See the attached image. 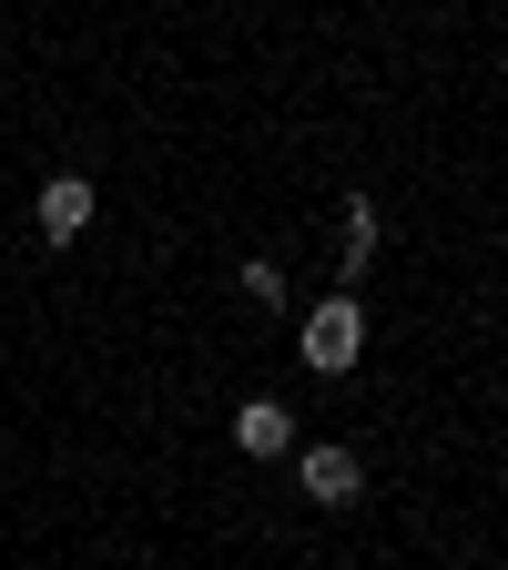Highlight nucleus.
I'll use <instances>...</instances> for the list:
<instances>
[{
	"mask_svg": "<svg viewBox=\"0 0 508 570\" xmlns=\"http://www.w3.org/2000/svg\"><path fill=\"white\" fill-rule=\"evenodd\" d=\"M356 356H367V306H356V296H326V306L306 316V367H316V377H346Z\"/></svg>",
	"mask_w": 508,
	"mask_h": 570,
	"instance_id": "nucleus-1",
	"label": "nucleus"
},
{
	"mask_svg": "<svg viewBox=\"0 0 508 570\" xmlns=\"http://www.w3.org/2000/svg\"><path fill=\"white\" fill-rule=\"evenodd\" d=\"M296 489L316 499V510H356V499H367V459H356L346 439H316V449L296 459Z\"/></svg>",
	"mask_w": 508,
	"mask_h": 570,
	"instance_id": "nucleus-2",
	"label": "nucleus"
},
{
	"mask_svg": "<svg viewBox=\"0 0 508 570\" xmlns=\"http://www.w3.org/2000/svg\"><path fill=\"white\" fill-rule=\"evenodd\" d=\"M235 449L245 459H285V449H296V407H285V397H245L235 407Z\"/></svg>",
	"mask_w": 508,
	"mask_h": 570,
	"instance_id": "nucleus-3",
	"label": "nucleus"
},
{
	"mask_svg": "<svg viewBox=\"0 0 508 570\" xmlns=\"http://www.w3.org/2000/svg\"><path fill=\"white\" fill-rule=\"evenodd\" d=\"M82 225H92V184L82 174H51L41 184V245H71Z\"/></svg>",
	"mask_w": 508,
	"mask_h": 570,
	"instance_id": "nucleus-4",
	"label": "nucleus"
},
{
	"mask_svg": "<svg viewBox=\"0 0 508 570\" xmlns=\"http://www.w3.org/2000/svg\"><path fill=\"white\" fill-rule=\"evenodd\" d=\"M377 235H387V225H377V204L356 194V204H346V245H336V296H356V275L377 265Z\"/></svg>",
	"mask_w": 508,
	"mask_h": 570,
	"instance_id": "nucleus-5",
	"label": "nucleus"
},
{
	"mask_svg": "<svg viewBox=\"0 0 508 570\" xmlns=\"http://www.w3.org/2000/svg\"><path fill=\"white\" fill-rule=\"evenodd\" d=\"M245 296H265V306H285V265H275V255H245Z\"/></svg>",
	"mask_w": 508,
	"mask_h": 570,
	"instance_id": "nucleus-6",
	"label": "nucleus"
}]
</instances>
